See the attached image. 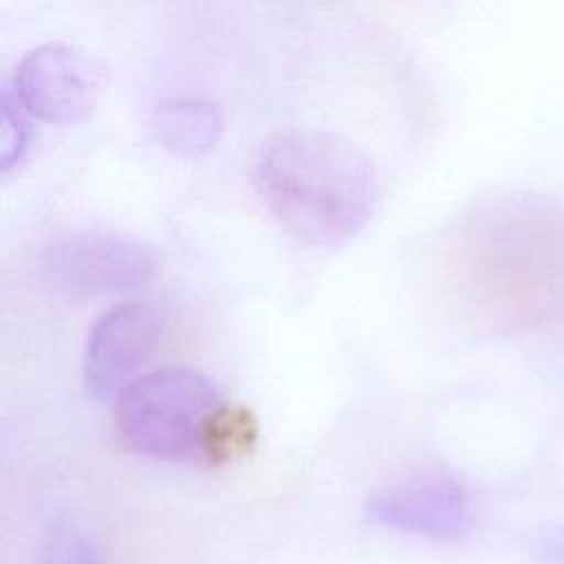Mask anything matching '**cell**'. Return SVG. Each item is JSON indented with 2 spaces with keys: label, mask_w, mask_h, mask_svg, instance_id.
Returning a JSON list of instances; mask_svg holds the SVG:
<instances>
[{
  "label": "cell",
  "mask_w": 564,
  "mask_h": 564,
  "mask_svg": "<svg viewBox=\"0 0 564 564\" xmlns=\"http://www.w3.org/2000/svg\"><path fill=\"white\" fill-rule=\"evenodd\" d=\"M253 185L278 223L313 247L346 242L377 205L368 159L348 141L313 128L269 137L253 163Z\"/></svg>",
  "instance_id": "1"
},
{
  "label": "cell",
  "mask_w": 564,
  "mask_h": 564,
  "mask_svg": "<svg viewBox=\"0 0 564 564\" xmlns=\"http://www.w3.org/2000/svg\"><path fill=\"white\" fill-rule=\"evenodd\" d=\"M218 403L216 386L198 370L161 368L119 392L115 430L130 452L178 460L196 454L200 425Z\"/></svg>",
  "instance_id": "2"
},
{
  "label": "cell",
  "mask_w": 564,
  "mask_h": 564,
  "mask_svg": "<svg viewBox=\"0 0 564 564\" xmlns=\"http://www.w3.org/2000/svg\"><path fill=\"white\" fill-rule=\"evenodd\" d=\"M154 271L152 251L134 238L110 231H73L51 240L40 253V273L68 297L132 291Z\"/></svg>",
  "instance_id": "3"
},
{
  "label": "cell",
  "mask_w": 564,
  "mask_h": 564,
  "mask_svg": "<svg viewBox=\"0 0 564 564\" xmlns=\"http://www.w3.org/2000/svg\"><path fill=\"white\" fill-rule=\"evenodd\" d=\"M99 84L101 68L93 57L64 42H46L18 62L9 90L26 115L73 123L88 115Z\"/></svg>",
  "instance_id": "4"
},
{
  "label": "cell",
  "mask_w": 564,
  "mask_h": 564,
  "mask_svg": "<svg viewBox=\"0 0 564 564\" xmlns=\"http://www.w3.org/2000/svg\"><path fill=\"white\" fill-rule=\"evenodd\" d=\"M163 333V315L145 302H123L90 328L84 348V379L99 399L119 397L145 366Z\"/></svg>",
  "instance_id": "5"
},
{
  "label": "cell",
  "mask_w": 564,
  "mask_h": 564,
  "mask_svg": "<svg viewBox=\"0 0 564 564\" xmlns=\"http://www.w3.org/2000/svg\"><path fill=\"white\" fill-rule=\"evenodd\" d=\"M366 516L392 531L430 540H458L471 527L465 485L449 474H423L372 494Z\"/></svg>",
  "instance_id": "6"
},
{
  "label": "cell",
  "mask_w": 564,
  "mask_h": 564,
  "mask_svg": "<svg viewBox=\"0 0 564 564\" xmlns=\"http://www.w3.org/2000/svg\"><path fill=\"white\" fill-rule=\"evenodd\" d=\"M159 143L176 156L196 159L209 152L223 134L220 108L200 97H174L152 110Z\"/></svg>",
  "instance_id": "7"
},
{
  "label": "cell",
  "mask_w": 564,
  "mask_h": 564,
  "mask_svg": "<svg viewBox=\"0 0 564 564\" xmlns=\"http://www.w3.org/2000/svg\"><path fill=\"white\" fill-rule=\"evenodd\" d=\"M258 419L240 403L220 401L203 421L196 443V456L212 465H227L249 454L258 443Z\"/></svg>",
  "instance_id": "8"
},
{
  "label": "cell",
  "mask_w": 564,
  "mask_h": 564,
  "mask_svg": "<svg viewBox=\"0 0 564 564\" xmlns=\"http://www.w3.org/2000/svg\"><path fill=\"white\" fill-rule=\"evenodd\" d=\"M37 564H104V560L79 529L57 524L44 538Z\"/></svg>",
  "instance_id": "9"
},
{
  "label": "cell",
  "mask_w": 564,
  "mask_h": 564,
  "mask_svg": "<svg viewBox=\"0 0 564 564\" xmlns=\"http://www.w3.org/2000/svg\"><path fill=\"white\" fill-rule=\"evenodd\" d=\"M26 110L18 104L13 93L7 88L0 99V123H2V148H0V170L11 172L24 156L29 148V126Z\"/></svg>",
  "instance_id": "10"
}]
</instances>
